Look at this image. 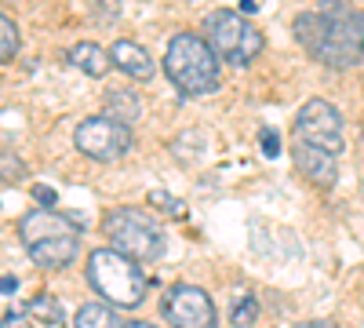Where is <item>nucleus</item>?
<instances>
[{
  "label": "nucleus",
  "mask_w": 364,
  "mask_h": 328,
  "mask_svg": "<svg viewBox=\"0 0 364 328\" xmlns=\"http://www.w3.org/2000/svg\"><path fill=\"white\" fill-rule=\"evenodd\" d=\"M259 4H255V0H240V11H245V15H252Z\"/></svg>",
  "instance_id": "nucleus-26"
},
{
  "label": "nucleus",
  "mask_w": 364,
  "mask_h": 328,
  "mask_svg": "<svg viewBox=\"0 0 364 328\" xmlns=\"http://www.w3.org/2000/svg\"><path fill=\"white\" fill-rule=\"evenodd\" d=\"M26 175H29V168L22 164V157H15V154H0V183L15 186V183H22Z\"/></svg>",
  "instance_id": "nucleus-19"
},
{
  "label": "nucleus",
  "mask_w": 364,
  "mask_h": 328,
  "mask_svg": "<svg viewBox=\"0 0 364 328\" xmlns=\"http://www.w3.org/2000/svg\"><path fill=\"white\" fill-rule=\"evenodd\" d=\"M80 252V233H58V237H44V241L29 245V259L41 270H63L70 266Z\"/></svg>",
  "instance_id": "nucleus-11"
},
{
  "label": "nucleus",
  "mask_w": 364,
  "mask_h": 328,
  "mask_svg": "<svg viewBox=\"0 0 364 328\" xmlns=\"http://www.w3.org/2000/svg\"><path fill=\"white\" fill-rule=\"evenodd\" d=\"M109 58L113 66L120 73H128L132 80H154V58H149V51L135 41H117L109 48Z\"/></svg>",
  "instance_id": "nucleus-12"
},
{
  "label": "nucleus",
  "mask_w": 364,
  "mask_h": 328,
  "mask_svg": "<svg viewBox=\"0 0 364 328\" xmlns=\"http://www.w3.org/2000/svg\"><path fill=\"white\" fill-rule=\"evenodd\" d=\"M58 233H84V223L73 216H58L55 208H33L18 219V237L22 245H37L44 237H58Z\"/></svg>",
  "instance_id": "nucleus-9"
},
{
  "label": "nucleus",
  "mask_w": 364,
  "mask_h": 328,
  "mask_svg": "<svg viewBox=\"0 0 364 328\" xmlns=\"http://www.w3.org/2000/svg\"><path fill=\"white\" fill-rule=\"evenodd\" d=\"M29 194H33V201H37V208H55L58 204V194L51 190V186H44V183H37L33 190H29Z\"/></svg>",
  "instance_id": "nucleus-22"
},
{
  "label": "nucleus",
  "mask_w": 364,
  "mask_h": 328,
  "mask_svg": "<svg viewBox=\"0 0 364 328\" xmlns=\"http://www.w3.org/2000/svg\"><path fill=\"white\" fill-rule=\"evenodd\" d=\"M29 317H37V321H44V324H63L66 321V310H63V303L55 300V295H33V300H29Z\"/></svg>",
  "instance_id": "nucleus-16"
},
{
  "label": "nucleus",
  "mask_w": 364,
  "mask_h": 328,
  "mask_svg": "<svg viewBox=\"0 0 364 328\" xmlns=\"http://www.w3.org/2000/svg\"><path fill=\"white\" fill-rule=\"evenodd\" d=\"M204 41H208L211 51L223 55L226 63H233V66L255 63L262 44H266L259 29L248 18H240L237 11H230V8H219V11H211L204 18Z\"/></svg>",
  "instance_id": "nucleus-5"
},
{
  "label": "nucleus",
  "mask_w": 364,
  "mask_h": 328,
  "mask_svg": "<svg viewBox=\"0 0 364 328\" xmlns=\"http://www.w3.org/2000/svg\"><path fill=\"white\" fill-rule=\"evenodd\" d=\"M295 328H339L336 321H299Z\"/></svg>",
  "instance_id": "nucleus-25"
},
{
  "label": "nucleus",
  "mask_w": 364,
  "mask_h": 328,
  "mask_svg": "<svg viewBox=\"0 0 364 328\" xmlns=\"http://www.w3.org/2000/svg\"><path fill=\"white\" fill-rule=\"evenodd\" d=\"M124 328H157V324H149V321H128Z\"/></svg>",
  "instance_id": "nucleus-27"
},
{
  "label": "nucleus",
  "mask_w": 364,
  "mask_h": 328,
  "mask_svg": "<svg viewBox=\"0 0 364 328\" xmlns=\"http://www.w3.org/2000/svg\"><path fill=\"white\" fill-rule=\"evenodd\" d=\"M255 317H259V300L255 295H240V300L233 303V310H230V324L248 328V324H255Z\"/></svg>",
  "instance_id": "nucleus-18"
},
{
  "label": "nucleus",
  "mask_w": 364,
  "mask_h": 328,
  "mask_svg": "<svg viewBox=\"0 0 364 328\" xmlns=\"http://www.w3.org/2000/svg\"><path fill=\"white\" fill-rule=\"evenodd\" d=\"M87 285L102 295V303L124 310L139 307L149 292V277L142 274V266L117 248H99L87 255Z\"/></svg>",
  "instance_id": "nucleus-2"
},
{
  "label": "nucleus",
  "mask_w": 364,
  "mask_h": 328,
  "mask_svg": "<svg viewBox=\"0 0 364 328\" xmlns=\"http://www.w3.org/2000/svg\"><path fill=\"white\" fill-rule=\"evenodd\" d=\"M164 321L171 328H215V303L197 285H171L164 295Z\"/></svg>",
  "instance_id": "nucleus-8"
},
{
  "label": "nucleus",
  "mask_w": 364,
  "mask_h": 328,
  "mask_svg": "<svg viewBox=\"0 0 364 328\" xmlns=\"http://www.w3.org/2000/svg\"><path fill=\"white\" fill-rule=\"evenodd\" d=\"M295 135L299 142L306 146H317V150H328V154H343V113L331 106L328 99H310L295 113Z\"/></svg>",
  "instance_id": "nucleus-7"
},
{
  "label": "nucleus",
  "mask_w": 364,
  "mask_h": 328,
  "mask_svg": "<svg viewBox=\"0 0 364 328\" xmlns=\"http://www.w3.org/2000/svg\"><path fill=\"white\" fill-rule=\"evenodd\" d=\"M259 142H262V154L273 161V157H281V139H277V132L273 128H262L259 132Z\"/></svg>",
  "instance_id": "nucleus-21"
},
{
  "label": "nucleus",
  "mask_w": 364,
  "mask_h": 328,
  "mask_svg": "<svg viewBox=\"0 0 364 328\" xmlns=\"http://www.w3.org/2000/svg\"><path fill=\"white\" fill-rule=\"evenodd\" d=\"M291 161H295L299 175L306 179V183H314L317 190H336V183H339V164H336V154L317 150V146H306V142H295Z\"/></svg>",
  "instance_id": "nucleus-10"
},
{
  "label": "nucleus",
  "mask_w": 364,
  "mask_h": 328,
  "mask_svg": "<svg viewBox=\"0 0 364 328\" xmlns=\"http://www.w3.org/2000/svg\"><path fill=\"white\" fill-rule=\"evenodd\" d=\"M0 292H4V295H15V292H18V277H11V274L0 277Z\"/></svg>",
  "instance_id": "nucleus-24"
},
{
  "label": "nucleus",
  "mask_w": 364,
  "mask_h": 328,
  "mask_svg": "<svg viewBox=\"0 0 364 328\" xmlns=\"http://www.w3.org/2000/svg\"><path fill=\"white\" fill-rule=\"evenodd\" d=\"M106 117H113V121L132 128L142 117V99L132 92V88H113V92H106Z\"/></svg>",
  "instance_id": "nucleus-14"
},
{
  "label": "nucleus",
  "mask_w": 364,
  "mask_h": 328,
  "mask_svg": "<svg viewBox=\"0 0 364 328\" xmlns=\"http://www.w3.org/2000/svg\"><path fill=\"white\" fill-rule=\"evenodd\" d=\"M77 150L91 161H120L132 150V128L113 121V117H84L73 132Z\"/></svg>",
  "instance_id": "nucleus-6"
},
{
  "label": "nucleus",
  "mask_w": 364,
  "mask_h": 328,
  "mask_svg": "<svg viewBox=\"0 0 364 328\" xmlns=\"http://www.w3.org/2000/svg\"><path fill=\"white\" fill-rule=\"evenodd\" d=\"M164 73L182 95H211L219 88V55L197 33H175L164 51Z\"/></svg>",
  "instance_id": "nucleus-3"
},
{
  "label": "nucleus",
  "mask_w": 364,
  "mask_h": 328,
  "mask_svg": "<svg viewBox=\"0 0 364 328\" xmlns=\"http://www.w3.org/2000/svg\"><path fill=\"white\" fill-rule=\"evenodd\" d=\"M102 230L109 237V245L135 263H157L168 248L164 226L149 212H142V208H128V204L109 208L106 219H102Z\"/></svg>",
  "instance_id": "nucleus-4"
},
{
  "label": "nucleus",
  "mask_w": 364,
  "mask_h": 328,
  "mask_svg": "<svg viewBox=\"0 0 364 328\" xmlns=\"http://www.w3.org/2000/svg\"><path fill=\"white\" fill-rule=\"evenodd\" d=\"M18 26L0 11V63H11V58L18 55Z\"/></svg>",
  "instance_id": "nucleus-17"
},
{
  "label": "nucleus",
  "mask_w": 364,
  "mask_h": 328,
  "mask_svg": "<svg viewBox=\"0 0 364 328\" xmlns=\"http://www.w3.org/2000/svg\"><path fill=\"white\" fill-rule=\"evenodd\" d=\"M149 204L161 208L164 216H182V212H186V204L175 201V197H171V194H164V190H154V194H149Z\"/></svg>",
  "instance_id": "nucleus-20"
},
{
  "label": "nucleus",
  "mask_w": 364,
  "mask_h": 328,
  "mask_svg": "<svg viewBox=\"0 0 364 328\" xmlns=\"http://www.w3.org/2000/svg\"><path fill=\"white\" fill-rule=\"evenodd\" d=\"M70 63L77 66V70H84L87 77H106L109 70H113V58H109V51L102 48V44H91V41H80V44H73L70 48Z\"/></svg>",
  "instance_id": "nucleus-13"
},
{
  "label": "nucleus",
  "mask_w": 364,
  "mask_h": 328,
  "mask_svg": "<svg viewBox=\"0 0 364 328\" xmlns=\"http://www.w3.org/2000/svg\"><path fill=\"white\" fill-rule=\"evenodd\" d=\"M73 324L77 328H120L117 324V314L109 310V303H87V307H80L77 317H73Z\"/></svg>",
  "instance_id": "nucleus-15"
},
{
  "label": "nucleus",
  "mask_w": 364,
  "mask_h": 328,
  "mask_svg": "<svg viewBox=\"0 0 364 328\" xmlns=\"http://www.w3.org/2000/svg\"><path fill=\"white\" fill-rule=\"evenodd\" d=\"M291 33L328 70H350L364 58V15L343 0H324L321 11L295 15Z\"/></svg>",
  "instance_id": "nucleus-1"
},
{
  "label": "nucleus",
  "mask_w": 364,
  "mask_h": 328,
  "mask_svg": "<svg viewBox=\"0 0 364 328\" xmlns=\"http://www.w3.org/2000/svg\"><path fill=\"white\" fill-rule=\"evenodd\" d=\"M91 4H95V11H99L95 22H117V15H120L117 0H91Z\"/></svg>",
  "instance_id": "nucleus-23"
}]
</instances>
